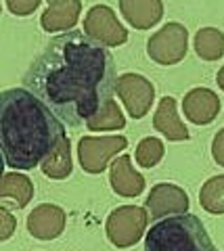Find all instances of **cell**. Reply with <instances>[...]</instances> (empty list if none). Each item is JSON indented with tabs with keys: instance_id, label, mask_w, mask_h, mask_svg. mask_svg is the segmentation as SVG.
<instances>
[{
	"instance_id": "cell-1",
	"label": "cell",
	"mask_w": 224,
	"mask_h": 251,
	"mask_svg": "<svg viewBox=\"0 0 224 251\" xmlns=\"http://www.w3.org/2000/svg\"><path fill=\"white\" fill-rule=\"evenodd\" d=\"M115 80V61L107 46L75 29L52 38L23 75L25 88L74 128L113 99Z\"/></svg>"
},
{
	"instance_id": "cell-2",
	"label": "cell",
	"mask_w": 224,
	"mask_h": 251,
	"mask_svg": "<svg viewBox=\"0 0 224 251\" xmlns=\"http://www.w3.org/2000/svg\"><path fill=\"white\" fill-rule=\"evenodd\" d=\"M65 138L61 120L27 88L0 92V153L13 170H34Z\"/></svg>"
},
{
	"instance_id": "cell-3",
	"label": "cell",
	"mask_w": 224,
	"mask_h": 251,
	"mask_svg": "<svg viewBox=\"0 0 224 251\" xmlns=\"http://www.w3.org/2000/svg\"><path fill=\"white\" fill-rule=\"evenodd\" d=\"M145 251H218L203 222L193 214L155 220L145 237Z\"/></svg>"
},
{
	"instance_id": "cell-4",
	"label": "cell",
	"mask_w": 224,
	"mask_h": 251,
	"mask_svg": "<svg viewBox=\"0 0 224 251\" xmlns=\"http://www.w3.org/2000/svg\"><path fill=\"white\" fill-rule=\"evenodd\" d=\"M147 211L138 205H122L115 207L107 218L105 230L107 237L115 247L126 249L136 245L147 228Z\"/></svg>"
},
{
	"instance_id": "cell-5",
	"label": "cell",
	"mask_w": 224,
	"mask_h": 251,
	"mask_svg": "<svg viewBox=\"0 0 224 251\" xmlns=\"http://www.w3.org/2000/svg\"><path fill=\"white\" fill-rule=\"evenodd\" d=\"M189 50V31L182 23L170 21L168 25L157 29L147 42L149 57L159 65H176L187 57Z\"/></svg>"
},
{
	"instance_id": "cell-6",
	"label": "cell",
	"mask_w": 224,
	"mask_h": 251,
	"mask_svg": "<svg viewBox=\"0 0 224 251\" xmlns=\"http://www.w3.org/2000/svg\"><path fill=\"white\" fill-rule=\"evenodd\" d=\"M128 147L124 136H84L78 143V159L84 172L101 174L109 159Z\"/></svg>"
},
{
	"instance_id": "cell-7",
	"label": "cell",
	"mask_w": 224,
	"mask_h": 251,
	"mask_svg": "<svg viewBox=\"0 0 224 251\" xmlns=\"http://www.w3.org/2000/svg\"><path fill=\"white\" fill-rule=\"evenodd\" d=\"M84 31L90 40L103 46H122L128 40V29L115 17L107 4H95L84 19Z\"/></svg>"
},
{
	"instance_id": "cell-8",
	"label": "cell",
	"mask_w": 224,
	"mask_h": 251,
	"mask_svg": "<svg viewBox=\"0 0 224 251\" xmlns=\"http://www.w3.org/2000/svg\"><path fill=\"white\" fill-rule=\"evenodd\" d=\"M115 94L122 99L124 107L128 109L130 117L141 120L149 113L155 99V88L147 77L138 74H124L115 80Z\"/></svg>"
},
{
	"instance_id": "cell-9",
	"label": "cell",
	"mask_w": 224,
	"mask_h": 251,
	"mask_svg": "<svg viewBox=\"0 0 224 251\" xmlns=\"http://www.w3.org/2000/svg\"><path fill=\"white\" fill-rule=\"evenodd\" d=\"M145 205L149 209L153 220H164L168 216L187 214L191 201H189V195L184 193L180 186L170 184V182H161V184H155L151 188Z\"/></svg>"
},
{
	"instance_id": "cell-10",
	"label": "cell",
	"mask_w": 224,
	"mask_h": 251,
	"mask_svg": "<svg viewBox=\"0 0 224 251\" xmlns=\"http://www.w3.org/2000/svg\"><path fill=\"white\" fill-rule=\"evenodd\" d=\"M27 230L38 241H52L65 230V211L52 203H42L27 216Z\"/></svg>"
},
{
	"instance_id": "cell-11",
	"label": "cell",
	"mask_w": 224,
	"mask_h": 251,
	"mask_svg": "<svg viewBox=\"0 0 224 251\" xmlns=\"http://www.w3.org/2000/svg\"><path fill=\"white\" fill-rule=\"evenodd\" d=\"M187 120L195 126L212 124L220 113V99L210 88H193L182 100Z\"/></svg>"
},
{
	"instance_id": "cell-12",
	"label": "cell",
	"mask_w": 224,
	"mask_h": 251,
	"mask_svg": "<svg viewBox=\"0 0 224 251\" xmlns=\"http://www.w3.org/2000/svg\"><path fill=\"white\" fill-rule=\"evenodd\" d=\"M122 15L136 29H149L164 17L161 0H120Z\"/></svg>"
},
{
	"instance_id": "cell-13",
	"label": "cell",
	"mask_w": 224,
	"mask_h": 251,
	"mask_svg": "<svg viewBox=\"0 0 224 251\" xmlns=\"http://www.w3.org/2000/svg\"><path fill=\"white\" fill-rule=\"evenodd\" d=\"M109 180H111L113 191L118 195H122V197H136V195H141L143 188H145V176H141L132 168L128 155H122L118 159H113Z\"/></svg>"
},
{
	"instance_id": "cell-14",
	"label": "cell",
	"mask_w": 224,
	"mask_h": 251,
	"mask_svg": "<svg viewBox=\"0 0 224 251\" xmlns=\"http://www.w3.org/2000/svg\"><path fill=\"white\" fill-rule=\"evenodd\" d=\"M80 11H82L80 0H50L49 9L42 13L40 25L44 31L69 29L78 23Z\"/></svg>"
},
{
	"instance_id": "cell-15",
	"label": "cell",
	"mask_w": 224,
	"mask_h": 251,
	"mask_svg": "<svg viewBox=\"0 0 224 251\" xmlns=\"http://www.w3.org/2000/svg\"><path fill=\"white\" fill-rule=\"evenodd\" d=\"M153 126L168 140H189V130L180 122L178 107H176V100L172 97H164L159 100L155 117H153Z\"/></svg>"
},
{
	"instance_id": "cell-16",
	"label": "cell",
	"mask_w": 224,
	"mask_h": 251,
	"mask_svg": "<svg viewBox=\"0 0 224 251\" xmlns=\"http://www.w3.org/2000/svg\"><path fill=\"white\" fill-rule=\"evenodd\" d=\"M34 197L32 180L17 172L2 174L0 178V199H13L17 207H25Z\"/></svg>"
},
{
	"instance_id": "cell-17",
	"label": "cell",
	"mask_w": 224,
	"mask_h": 251,
	"mask_svg": "<svg viewBox=\"0 0 224 251\" xmlns=\"http://www.w3.org/2000/svg\"><path fill=\"white\" fill-rule=\"evenodd\" d=\"M74 163H72V145L67 138H61V143L55 147L46 159L42 161V172L52 180H63L72 174Z\"/></svg>"
},
{
	"instance_id": "cell-18",
	"label": "cell",
	"mask_w": 224,
	"mask_h": 251,
	"mask_svg": "<svg viewBox=\"0 0 224 251\" xmlns=\"http://www.w3.org/2000/svg\"><path fill=\"white\" fill-rule=\"evenodd\" d=\"M195 52L205 61H216L224 54V34L216 27H201L195 34Z\"/></svg>"
},
{
	"instance_id": "cell-19",
	"label": "cell",
	"mask_w": 224,
	"mask_h": 251,
	"mask_svg": "<svg viewBox=\"0 0 224 251\" xmlns=\"http://www.w3.org/2000/svg\"><path fill=\"white\" fill-rule=\"evenodd\" d=\"M126 126V120H124L122 109L118 107V103L111 99L99 109V113H95L86 122V128L92 132H105V130H122Z\"/></svg>"
},
{
	"instance_id": "cell-20",
	"label": "cell",
	"mask_w": 224,
	"mask_h": 251,
	"mask_svg": "<svg viewBox=\"0 0 224 251\" xmlns=\"http://www.w3.org/2000/svg\"><path fill=\"white\" fill-rule=\"evenodd\" d=\"M199 203L210 214H224V174L210 178L201 186Z\"/></svg>"
},
{
	"instance_id": "cell-21",
	"label": "cell",
	"mask_w": 224,
	"mask_h": 251,
	"mask_svg": "<svg viewBox=\"0 0 224 251\" xmlns=\"http://www.w3.org/2000/svg\"><path fill=\"white\" fill-rule=\"evenodd\" d=\"M164 143H161L159 138H153V136H147L143 138L141 143L136 147V161L138 166L143 168H153L157 166L161 161V157H164Z\"/></svg>"
},
{
	"instance_id": "cell-22",
	"label": "cell",
	"mask_w": 224,
	"mask_h": 251,
	"mask_svg": "<svg viewBox=\"0 0 224 251\" xmlns=\"http://www.w3.org/2000/svg\"><path fill=\"white\" fill-rule=\"evenodd\" d=\"M42 0H6V6L13 15H19V17H25V15H32L38 6H40Z\"/></svg>"
},
{
	"instance_id": "cell-23",
	"label": "cell",
	"mask_w": 224,
	"mask_h": 251,
	"mask_svg": "<svg viewBox=\"0 0 224 251\" xmlns=\"http://www.w3.org/2000/svg\"><path fill=\"white\" fill-rule=\"evenodd\" d=\"M17 228V220L6 207H0V241H6L15 234Z\"/></svg>"
},
{
	"instance_id": "cell-24",
	"label": "cell",
	"mask_w": 224,
	"mask_h": 251,
	"mask_svg": "<svg viewBox=\"0 0 224 251\" xmlns=\"http://www.w3.org/2000/svg\"><path fill=\"white\" fill-rule=\"evenodd\" d=\"M212 155L218 166L224 168V128L214 136V143H212Z\"/></svg>"
},
{
	"instance_id": "cell-25",
	"label": "cell",
	"mask_w": 224,
	"mask_h": 251,
	"mask_svg": "<svg viewBox=\"0 0 224 251\" xmlns=\"http://www.w3.org/2000/svg\"><path fill=\"white\" fill-rule=\"evenodd\" d=\"M216 82H218V86H220L222 92H224V67H222L220 72H218V77H216Z\"/></svg>"
},
{
	"instance_id": "cell-26",
	"label": "cell",
	"mask_w": 224,
	"mask_h": 251,
	"mask_svg": "<svg viewBox=\"0 0 224 251\" xmlns=\"http://www.w3.org/2000/svg\"><path fill=\"white\" fill-rule=\"evenodd\" d=\"M2 174H4V157L0 153V178H2Z\"/></svg>"
},
{
	"instance_id": "cell-27",
	"label": "cell",
	"mask_w": 224,
	"mask_h": 251,
	"mask_svg": "<svg viewBox=\"0 0 224 251\" xmlns=\"http://www.w3.org/2000/svg\"><path fill=\"white\" fill-rule=\"evenodd\" d=\"M0 9H2V6H0Z\"/></svg>"
}]
</instances>
